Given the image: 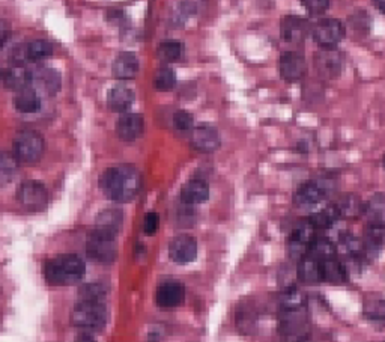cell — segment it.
<instances>
[{
  "instance_id": "ffe728a7",
  "label": "cell",
  "mask_w": 385,
  "mask_h": 342,
  "mask_svg": "<svg viewBox=\"0 0 385 342\" xmlns=\"http://www.w3.org/2000/svg\"><path fill=\"white\" fill-rule=\"evenodd\" d=\"M124 216L122 212L117 208H107L97 216V229L117 235V232L122 229Z\"/></svg>"
},
{
  "instance_id": "d4e9b609",
  "label": "cell",
  "mask_w": 385,
  "mask_h": 342,
  "mask_svg": "<svg viewBox=\"0 0 385 342\" xmlns=\"http://www.w3.org/2000/svg\"><path fill=\"white\" fill-rule=\"evenodd\" d=\"M23 55H24V59L32 61V62L43 61L53 55V46L51 43L46 41V39H36V41L29 43L23 48Z\"/></svg>"
},
{
  "instance_id": "83f0119b",
  "label": "cell",
  "mask_w": 385,
  "mask_h": 342,
  "mask_svg": "<svg viewBox=\"0 0 385 342\" xmlns=\"http://www.w3.org/2000/svg\"><path fill=\"white\" fill-rule=\"evenodd\" d=\"M363 212L370 220L371 225H384V196L382 193L375 195L369 201V204L363 205Z\"/></svg>"
},
{
  "instance_id": "277c9868",
  "label": "cell",
  "mask_w": 385,
  "mask_h": 342,
  "mask_svg": "<svg viewBox=\"0 0 385 342\" xmlns=\"http://www.w3.org/2000/svg\"><path fill=\"white\" fill-rule=\"evenodd\" d=\"M86 254L92 261L101 264H112L117 256L116 235L95 229L86 240Z\"/></svg>"
},
{
  "instance_id": "f1b7e54d",
  "label": "cell",
  "mask_w": 385,
  "mask_h": 342,
  "mask_svg": "<svg viewBox=\"0 0 385 342\" xmlns=\"http://www.w3.org/2000/svg\"><path fill=\"white\" fill-rule=\"evenodd\" d=\"M19 170L17 159L14 155L0 152V186H6L14 180Z\"/></svg>"
},
{
  "instance_id": "ac0fdd59",
  "label": "cell",
  "mask_w": 385,
  "mask_h": 342,
  "mask_svg": "<svg viewBox=\"0 0 385 342\" xmlns=\"http://www.w3.org/2000/svg\"><path fill=\"white\" fill-rule=\"evenodd\" d=\"M0 82L5 85L8 89L20 90L23 88H28L32 82V73L24 68L23 65H16V67H11L2 71V77H0Z\"/></svg>"
},
{
  "instance_id": "7402d4cb",
  "label": "cell",
  "mask_w": 385,
  "mask_h": 342,
  "mask_svg": "<svg viewBox=\"0 0 385 342\" xmlns=\"http://www.w3.org/2000/svg\"><path fill=\"white\" fill-rule=\"evenodd\" d=\"M16 109L21 113H35L41 109V97L32 88H23L17 92L14 98Z\"/></svg>"
},
{
  "instance_id": "d6986e66",
  "label": "cell",
  "mask_w": 385,
  "mask_h": 342,
  "mask_svg": "<svg viewBox=\"0 0 385 342\" xmlns=\"http://www.w3.org/2000/svg\"><path fill=\"white\" fill-rule=\"evenodd\" d=\"M38 89L44 90L46 94L53 95L60 89V74L53 68H39L32 73V82Z\"/></svg>"
},
{
  "instance_id": "ba28073f",
  "label": "cell",
  "mask_w": 385,
  "mask_h": 342,
  "mask_svg": "<svg viewBox=\"0 0 385 342\" xmlns=\"http://www.w3.org/2000/svg\"><path fill=\"white\" fill-rule=\"evenodd\" d=\"M315 67L324 78H336L343 68V56L336 47H322L315 56Z\"/></svg>"
},
{
  "instance_id": "4316f807",
  "label": "cell",
  "mask_w": 385,
  "mask_h": 342,
  "mask_svg": "<svg viewBox=\"0 0 385 342\" xmlns=\"http://www.w3.org/2000/svg\"><path fill=\"white\" fill-rule=\"evenodd\" d=\"M337 219H339L337 209L334 205H331V207L321 209V212L313 213L309 217V223L315 229H325V228H329L331 225H333Z\"/></svg>"
},
{
  "instance_id": "30bf717a",
  "label": "cell",
  "mask_w": 385,
  "mask_h": 342,
  "mask_svg": "<svg viewBox=\"0 0 385 342\" xmlns=\"http://www.w3.org/2000/svg\"><path fill=\"white\" fill-rule=\"evenodd\" d=\"M282 38L283 41L289 44H301L304 43V39L310 35V23L297 17V16H288L282 20Z\"/></svg>"
},
{
  "instance_id": "836d02e7",
  "label": "cell",
  "mask_w": 385,
  "mask_h": 342,
  "mask_svg": "<svg viewBox=\"0 0 385 342\" xmlns=\"http://www.w3.org/2000/svg\"><path fill=\"white\" fill-rule=\"evenodd\" d=\"M193 124H194V118L189 112L178 110L174 115V125L179 131H189V130H191L193 128Z\"/></svg>"
},
{
  "instance_id": "d6a6232c",
  "label": "cell",
  "mask_w": 385,
  "mask_h": 342,
  "mask_svg": "<svg viewBox=\"0 0 385 342\" xmlns=\"http://www.w3.org/2000/svg\"><path fill=\"white\" fill-rule=\"evenodd\" d=\"M339 217H355L360 213H363V204L358 201L355 196H347V198H343L339 204L334 205Z\"/></svg>"
},
{
  "instance_id": "1f68e13d",
  "label": "cell",
  "mask_w": 385,
  "mask_h": 342,
  "mask_svg": "<svg viewBox=\"0 0 385 342\" xmlns=\"http://www.w3.org/2000/svg\"><path fill=\"white\" fill-rule=\"evenodd\" d=\"M175 85H176V74L174 70L169 67H163L155 71L154 88L157 90H162V92L172 90L175 88Z\"/></svg>"
},
{
  "instance_id": "e575fe53",
  "label": "cell",
  "mask_w": 385,
  "mask_h": 342,
  "mask_svg": "<svg viewBox=\"0 0 385 342\" xmlns=\"http://www.w3.org/2000/svg\"><path fill=\"white\" fill-rule=\"evenodd\" d=\"M302 6L307 9L310 14L313 16H320L322 12H325L329 6V0H301Z\"/></svg>"
},
{
  "instance_id": "f35d334b",
  "label": "cell",
  "mask_w": 385,
  "mask_h": 342,
  "mask_svg": "<svg viewBox=\"0 0 385 342\" xmlns=\"http://www.w3.org/2000/svg\"><path fill=\"white\" fill-rule=\"evenodd\" d=\"M11 35V26L8 21L0 20V48H2Z\"/></svg>"
},
{
  "instance_id": "9a60e30c",
  "label": "cell",
  "mask_w": 385,
  "mask_h": 342,
  "mask_svg": "<svg viewBox=\"0 0 385 342\" xmlns=\"http://www.w3.org/2000/svg\"><path fill=\"white\" fill-rule=\"evenodd\" d=\"M193 147L201 152H214L220 147V136L218 131L211 125H199L193 131L191 138Z\"/></svg>"
},
{
  "instance_id": "4fadbf2b",
  "label": "cell",
  "mask_w": 385,
  "mask_h": 342,
  "mask_svg": "<svg viewBox=\"0 0 385 342\" xmlns=\"http://www.w3.org/2000/svg\"><path fill=\"white\" fill-rule=\"evenodd\" d=\"M144 131V121L142 115L127 113L119 118L116 123V133L124 142H132L140 138Z\"/></svg>"
},
{
  "instance_id": "44dd1931",
  "label": "cell",
  "mask_w": 385,
  "mask_h": 342,
  "mask_svg": "<svg viewBox=\"0 0 385 342\" xmlns=\"http://www.w3.org/2000/svg\"><path fill=\"white\" fill-rule=\"evenodd\" d=\"M209 198V186L204 180H191L181 190V200L184 204H199Z\"/></svg>"
},
{
  "instance_id": "5bb4252c",
  "label": "cell",
  "mask_w": 385,
  "mask_h": 342,
  "mask_svg": "<svg viewBox=\"0 0 385 342\" xmlns=\"http://www.w3.org/2000/svg\"><path fill=\"white\" fill-rule=\"evenodd\" d=\"M325 189L320 182L309 181L304 182L297 189L294 195V204L300 208H310L320 204L325 198Z\"/></svg>"
},
{
  "instance_id": "3957f363",
  "label": "cell",
  "mask_w": 385,
  "mask_h": 342,
  "mask_svg": "<svg viewBox=\"0 0 385 342\" xmlns=\"http://www.w3.org/2000/svg\"><path fill=\"white\" fill-rule=\"evenodd\" d=\"M109 318L107 308L98 301L78 300L71 312V323L74 327L82 328L83 332H97L105 326Z\"/></svg>"
},
{
  "instance_id": "9c48e42d",
  "label": "cell",
  "mask_w": 385,
  "mask_h": 342,
  "mask_svg": "<svg viewBox=\"0 0 385 342\" xmlns=\"http://www.w3.org/2000/svg\"><path fill=\"white\" fill-rule=\"evenodd\" d=\"M185 300V286L178 281H166L158 285L155 291V304L160 308H176Z\"/></svg>"
},
{
  "instance_id": "484cf974",
  "label": "cell",
  "mask_w": 385,
  "mask_h": 342,
  "mask_svg": "<svg viewBox=\"0 0 385 342\" xmlns=\"http://www.w3.org/2000/svg\"><path fill=\"white\" fill-rule=\"evenodd\" d=\"M336 254V247L327 239H313L309 244V251L305 256L315 258L317 261H324L333 258Z\"/></svg>"
},
{
  "instance_id": "8d00e7d4",
  "label": "cell",
  "mask_w": 385,
  "mask_h": 342,
  "mask_svg": "<svg viewBox=\"0 0 385 342\" xmlns=\"http://www.w3.org/2000/svg\"><path fill=\"white\" fill-rule=\"evenodd\" d=\"M282 301L286 308L295 309V308H300L301 305H304V296L300 291H295V289H290V291H288L283 296Z\"/></svg>"
},
{
  "instance_id": "cb8c5ba5",
  "label": "cell",
  "mask_w": 385,
  "mask_h": 342,
  "mask_svg": "<svg viewBox=\"0 0 385 342\" xmlns=\"http://www.w3.org/2000/svg\"><path fill=\"white\" fill-rule=\"evenodd\" d=\"M321 271H322V281H328L331 284H343L348 279L347 270L343 264L333 259H324L321 261Z\"/></svg>"
},
{
  "instance_id": "5b68a950",
  "label": "cell",
  "mask_w": 385,
  "mask_h": 342,
  "mask_svg": "<svg viewBox=\"0 0 385 342\" xmlns=\"http://www.w3.org/2000/svg\"><path fill=\"white\" fill-rule=\"evenodd\" d=\"M16 159L24 163H33L41 159L44 152V139L36 131L26 130L14 139Z\"/></svg>"
},
{
  "instance_id": "74e56055",
  "label": "cell",
  "mask_w": 385,
  "mask_h": 342,
  "mask_svg": "<svg viewBox=\"0 0 385 342\" xmlns=\"http://www.w3.org/2000/svg\"><path fill=\"white\" fill-rule=\"evenodd\" d=\"M367 240L374 247H381L384 243V225H371L367 232Z\"/></svg>"
},
{
  "instance_id": "603a6c76",
  "label": "cell",
  "mask_w": 385,
  "mask_h": 342,
  "mask_svg": "<svg viewBox=\"0 0 385 342\" xmlns=\"http://www.w3.org/2000/svg\"><path fill=\"white\" fill-rule=\"evenodd\" d=\"M298 278L302 282L316 284L322 281V271H321V261L315 258H302L298 266Z\"/></svg>"
},
{
  "instance_id": "8992f818",
  "label": "cell",
  "mask_w": 385,
  "mask_h": 342,
  "mask_svg": "<svg viewBox=\"0 0 385 342\" xmlns=\"http://www.w3.org/2000/svg\"><path fill=\"white\" fill-rule=\"evenodd\" d=\"M19 202L28 212H43L48 205V192L38 181H24L17 190Z\"/></svg>"
},
{
  "instance_id": "ab89813d",
  "label": "cell",
  "mask_w": 385,
  "mask_h": 342,
  "mask_svg": "<svg viewBox=\"0 0 385 342\" xmlns=\"http://www.w3.org/2000/svg\"><path fill=\"white\" fill-rule=\"evenodd\" d=\"M374 2H375L376 8H378L381 12L385 11V0H374Z\"/></svg>"
},
{
  "instance_id": "2e32d148",
  "label": "cell",
  "mask_w": 385,
  "mask_h": 342,
  "mask_svg": "<svg viewBox=\"0 0 385 342\" xmlns=\"http://www.w3.org/2000/svg\"><path fill=\"white\" fill-rule=\"evenodd\" d=\"M113 76L119 81H130V78H135L139 71V61L135 53L131 51H122L119 53L113 62L112 67Z\"/></svg>"
},
{
  "instance_id": "f546056e",
  "label": "cell",
  "mask_w": 385,
  "mask_h": 342,
  "mask_svg": "<svg viewBox=\"0 0 385 342\" xmlns=\"http://www.w3.org/2000/svg\"><path fill=\"white\" fill-rule=\"evenodd\" d=\"M185 47L179 41H164L158 47V58L164 62H176L184 56Z\"/></svg>"
},
{
  "instance_id": "8fae6325",
  "label": "cell",
  "mask_w": 385,
  "mask_h": 342,
  "mask_svg": "<svg viewBox=\"0 0 385 342\" xmlns=\"http://www.w3.org/2000/svg\"><path fill=\"white\" fill-rule=\"evenodd\" d=\"M307 73V63L301 53L286 51L280 58V74L286 82H298Z\"/></svg>"
},
{
  "instance_id": "6da1fadb",
  "label": "cell",
  "mask_w": 385,
  "mask_h": 342,
  "mask_svg": "<svg viewBox=\"0 0 385 342\" xmlns=\"http://www.w3.org/2000/svg\"><path fill=\"white\" fill-rule=\"evenodd\" d=\"M100 186L105 198L116 202H127L139 195L142 177L135 166L117 165L105 170Z\"/></svg>"
},
{
  "instance_id": "d590c367",
  "label": "cell",
  "mask_w": 385,
  "mask_h": 342,
  "mask_svg": "<svg viewBox=\"0 0 385 342\" xmlns=\"http://www.w3.org/2000/svg\"><path fill=\"white\" fill-rule=\"evenodd\" d=\"M160 228V214L148 213L143 219V232L146 235H154Z\"/></svg>"
},
{
  "instance_id": "e0dca14e",
  "label": "cell",
  "mask_w": 385,
  "mask_h": 342,
  "mask_svg": "<svg viewBox=\"0 0 385 342\" xmlns=\"http://www.w3.org/2000/svg\"><path fill=\"white\" fill-rule=\"evenodd\" d=\"M135 103V92L125 85H116L107 94V106L112 112H127Z\"/></svg>"
},
{
  "instance_id": "7c38bea8",
  "label": "cell",
  "mask_w": 385,
  "mask_h": 342,
  "mask_svg": "<svg viewBox=\"0 0 385 342\" xmlns=\"http://www.w3.org/2000/svg\"><path fill=\"white\" fill-rule=\"evenodd\" d=\"M169 255L178 264H187L197 256V243L190 235H179L169 244Z\"/></svg>"
},
{
  "instance_id": "52a82bcc",
  "label": "cell",
  "mask_w": 385,
  "mask_h": 342,
  "mask_svg": "<svg viewBox=\"0 0 385 342\" xmlns=\"http://www.w3.org/2000/svg\"><path fill=\"white\" fill-rule=\"evenodd\" d=\"M344 26L340 20L325 19L317 21L310 31L315 41L321 47H336L344 36Z\"/></svg>"
},
{
  "instance_id": "7a4b0ae2",
  "label": "cell",
  "mask_w": 385,
  "mask_h": 342,
  "mask_svg": "<svg viewBox=\"0 0 385 342\" xmlns=\"http://www.w3.org/2000/svg\"><path fill=\"white\" fill-rule=\"evenodd\" d=\"M85 273L86 266L83 259L74 254H65L48 259L44 266L46 281L53 286L75 285L83 279Z\"/></svg>"
},
{
  "instance_id": "4dcf8cb0",
  "label": "cell",
  "mask_w": 385,
  "mask_h": 342,
  "mask_svg": "<svg viewBox=\"0 0 385 342\" xmlns=\"http://www.w3.org/2000/svg\"><path fill=\"white\" fill-rule=\"evenodd\" d=\"M105 297H107V288L102 284H88L80 288L78 291V300L85 301H98V304H104Z\"/></svg>"
}]
</instances>
